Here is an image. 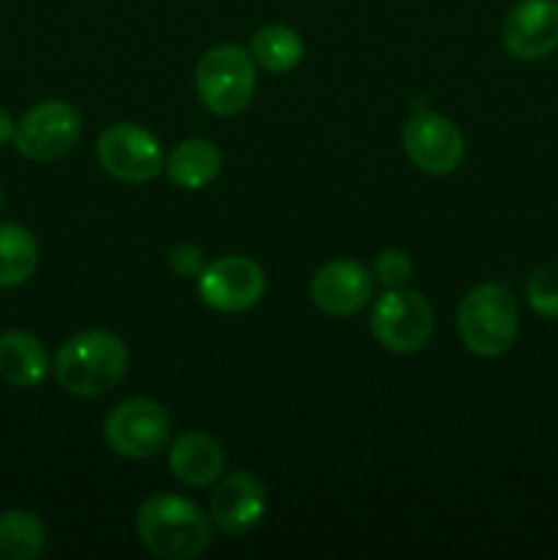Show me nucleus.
Listing matches in <instances>:
<instances>
[{
    "label": "nucleus",
    "instance_id": "obj_11",
    "mask_svg": "<svg viewBox=\"0 0 558 560\" xmlns=\"http://www.w3.org/2000/svg\"><path fill=\"white\" fill-rule=\"evenodd\" d=\"M372 288H375V277L372 271H367L364 262L339 257V260L317 268L310 284V295L312 304L323 315L350 317L367 310V304L372 301Z\"/></svg>",
    "mask_w": 558,
    "mask_h": 560
},
{
    "label": "nucleus",
    "instance_id": "obj_3",
    "mask_svg": "<svg viewBox=\"0 0 558 560\" xmlns=\"http://www.w3.org/2000/svg\"><path fill=\"white\" fill-rule=\"evenodd\" d=\"M520 331V310L507 284L487 282L468 290L457 306V334L465 350L479 359H501Z\"/></svg>",
    "mask_w": 558,
    "mask_h": 560
},
{
    "label": "nucleus",
    "instance_id": "obj_9",
    "mask_svg": "<svg viewBox=\"0 0 558 560\" xmlns=\"http://www.w3.org/2000/svg\"><path fill=\"white\" fill-rule=\"evenodd\" d=\"M197 293L202 304L213 312L239 315L260 304L266 295V273L255 260L241 255L219 257L208 262L197 277Z\"/></svg>",
    "mask_w": 558,
    "mask_h": 560
},
{
    "label": "nucleus",
    "instance_id": "obj_20",
    "mask_svg": "<svg viewBox=\"0 0 558 560\" xmlns=\"http://www.w3.org/2000/svg\"><path fill=\"white\" fill-rule=\"evenodd\" d=\"M525 299L536 315L558 320V260L534 268L525 284Z\"/></svg>",
    "mask_w": 558,
    "mask_h": 560
},
{
    "label": "nucleus",
    "instance_id": "obj_24",
    "mask_svg": "<svg viewBox=\"0 0 558 560\" xmlns=\"http://www.w3.org/2000/svg\"><path fill=\"white\" fill-rule=\"evenodd\" d=\"M0 206H3V195H0Z\"/></svg>",
    "mask_w": 558,
    "mask_h": 560
},
{
    "label": "nucleus",
    "instance_id": "obj_7",
    "mask_svg": "<svg viewBox=\"0 0 558 560\" xmlns=\"http://www.w3.org/2000/svg\"><path fill=\"white\" fill-rule=\"evenodd\" d=\"M96 159L102 170L124 184H148L164 170V151L156 135L140 124H113L98 135Z\"/></svg>",
    "mask_w": 558,
    "mask_h": 560
},
{
    "label": "nucleus",
    "instance_id": "obj_6",
    "mask_svg": "<svg viewBox=\"0 0 558 560\" xmlns=\"http://www.w3.org/2000/svg\"><path fill=\"white\" fill-rule=\"evenodd\" d=\"M170 432L173 421L156 399H126L115 405L104 419V441L124 459H148L164 452Z\"/></svg>",
    "mask_w": 558,
    "mask_h": 560
},
{
    "label": "nucleus",
    "instance_id": "obj_19",
    "mask_svg": "<svg viewBox=\"0 0 558 560\" xmlns=\"http://www.w3.org/2000/svg\"><path fill=\"white\" fill-rule=\"evenodd\" d=\"M47 547L42 517L25 509L0 514V560H36Z\"/></svg>",
    "mask_w": 558,
    "mask_h": 560
},
{
    "label": "nucleus",
    "instance_id": "obj_10",
    "mask_svg": "<svg viewBox=\"0 0 558 560\" xmlns=\"http://www.w3.org/2000/svg\"><path fill=\"white\" fill-rule=\"evenodd\" d=\"M403 151L421 173L449 175L463 164L465 137L446 115L419 109L403 126Z\"/></svg>",
    "mask_w": 558,
    "mask_h": 560
},
{
    "label": "nucleus",
    "instance_id": "obj_22",
    "mask_svg": "<svg viewBox=\"0 0 558 560\" xmlns=\"http://www.w3.org/2000/svg\"><path fill=\"white\" fill-rule=\"evenodd\" d=\"M167 266L175 277L181 279H197L202 273V268L208 266L206 255H202L200 246L195 244H175L167 255Z\"/></svg>",
    "mask_w": 558,
    "mask_h": 560
},
{
    "label": "nucleus",
    "instance_id": "obj_5",
    "mask_svg": "<svg viewBox=\"0 0 558 560\" xmlns=\"http://www.w3.org/2000/svg\"><path fill=\"white\" fill-rule=\"evenodd\" d=\"M370 331L383 350L419 353L435 331V312L419 290L386 288L370 310Z\"/></svg>",
    "mask_w": 558,
    "mask_h": 560
},
{
    "label": "nucleus",
    "instance_id": "obj_4",
    "mask_svg": "<svg viewBox=\"0 0 558 560\" xmlns=\"http://www.w3.org/2000/svg\"><path fill=\"white\" fill-rule=\"evenodd\" d=\"M195 88L202 107L219 118L241 115L257 91V63L239 44H219L202 52L195 66Z\"/></svg>",
    "mask_w": 558,
    "mask_h": 560
},
{
    "label": "nucleus",
    "instance_id": "obj_17",
    "mask_svg": "<svg viewBox=\"0 0 558 560\" xmlns=\"http://www.w3.org/2000/svg\"><path fill=\"white\" fill-rule=\"evenodd\" d=\"M38 244L25 224H0V288H20L36 273Z\"/></svg>",
    "mask_w": 558,
    "mask_h": 560
},
{
    "label": "nucleus",
    "instance_id": "obj_12",
    "mask_svg": "<svg viewBox=\"0 0 558 560\" xmlns=\"http://www.w3.org/2000/svg\"><path fill=\"white\" fill-rule=\"evenodd\" d=\"M268 509V492L249 470L219 476L211 492V520L222 534L244 536L263 523Z\"/></svg>",
    "mask_w": 558,
    "mask_h": 560
},
{
    "label": "nucleus",
    "instance_id": "obj_13",
    "mask_svg": "<svg viewBox=\"0 0 558 560\" xmlns=\"http://www.w3.org/2000/svg\"><path fill=\"white\" fill-rule=\"evenodd\" d=\"M501 42L518 60H542L556 52L558 0H520L503 20Z\"/></svg>",
    "mask_w": 558,
    "mask_h": 560
},
{
    "label": "nucleus",
    "instance_id": "obj_2",
    "mask_svg": "<svg viewBox=\"0 0 558 560\" xmlns=\"http://www.w3.org/2000/svg\"><path fill=\"white\" fill-rule=\"evenodd\" d=\"M129 348L107 328H91L66 339L53 361L55 381L74 397H102L124 381Z\"/></svg>",
    "mask_w": 558,
    "mask_h": 560
},
{
    "label": "nucleus",
    "instance_id": "obj_21",
    "mask_svg": "<svg viewBox=\"0 0 558 560\" xmlns=\"http://www.w3.org/2000/svg\"><path fill=\"white\" fill-rule=\"evenodd\" d=\"M372 277H375V282H381L383 288H408L410 277H414V262H410L408 252L397 249V246L383 249L381 255L375 257Z\"/></svg>",
    "mask_w": 558,
    "mask_h": 560
},
{
    "label": "nucleus",
    "instance_id": "obj_16",
    "mask_svg": "<svg viewBox=\"0 0 558 560\" xmlns=\"http://www.w3.org/2000/svg\"><path fill=\"white\" fill-rule=\"evenodd\" d=\"M222 164V151L211 140H206V137H191V140L178 142L170 151V156H164V173H167V178L178 189L197 191L206 189L208 184H213L219 178Z\"/></svg>",
    "mask_w": 558,
    "mask_h": 560
},
{
    "label": "nucleus",
    "instance_id": "obj_8",
    "mask_svg": "<svg viewBox=\"0 0 558 560\" xmlns=\"http://www.w3.org/2000/svg\"><path fill=\"white\" fill-rule=\"evenodd\" d=\"M82 118L71 104L47 98L27 109L14 129V148L31 162H55L77 145Z\"/></svg>",
    "mask_w": 558,
    "mask_h": 560
},
{
    "label": "nucleus",
    "instance_id": "obj_1",
    "mask_svg": "<svg viewBox=\"0 0 558 560\" xmlns=\"http://www.w3.org/2000/svg\"><path fill=\"white\" fill-rule=\"evenodd\" d=\"M140 545L162 560H195L211 545V517L197 503L159 492L140 503L135 514Z\"/></svg>",
    "mask_w": 558,
    "mask_h": 560
},
{
    "label": "nucleus",
    "instance_id": "obj_15",
    "mask_svg": "<svg viewBox=\"0 0 558 560\" xmlns=\"http://www.w3.org/2000/svg\"><path fill=\"white\" fill-rule=\"evenodd\" d=\"M47 372L49 355L36 334L22 328L0 334V381L14 388H36Z\"/></svg>",
    "mask_w": 558,
    "mask_h": 560
},
{
    "label": "nucleus",
    "instance_id": "obj_23",
    "mask_svg": "<svg viewBox=\"0 0 558 560\" xmlns=\"http://www.w3.org/2000/svg\"><path fill=\"white\" fill-rule=\"evenodd\" d=\"M14 118H11V113L5 107H0V148L9 145V142H14Z\"/></svg>",
    "mask_w": 558,
    "mask_h": 560
},
{
    "label": "nucleus",
    "instance_id": "obj_18",
    "mask_svg": "<svg viewBox=\"0 0 558 560\" xmlns=\"http://www.w3.org/2000/svg\"><path fill=\"white\" fill-rule=\"evenodd\" d=\"M249 52L257 66L274 71V74H284V71H293L301 63L304 42L290 25L274 22V25H263L260 31H255L249 42Z\"/></svg>",
    "mask_w": 558,
    "mask_h": 560
},
{
    "label": "nucleus",
    "instance_id": "obj_14",
    "mask_svg": "<svg viewBox=\"0 0 558 560\" xmlns=\"http://www.w3.org/2000/svg\"><path fill=\"white\" fill-rule=\"evenodd\" d=\"M224 463L228 459H224L222 443L206 432H184L170 443V470L181 485L195 487V490L217 485L219 476L224 474Z\"/></svg>",
    "mask_w": 558,
    "mask_h": 560
}]
</instances>
